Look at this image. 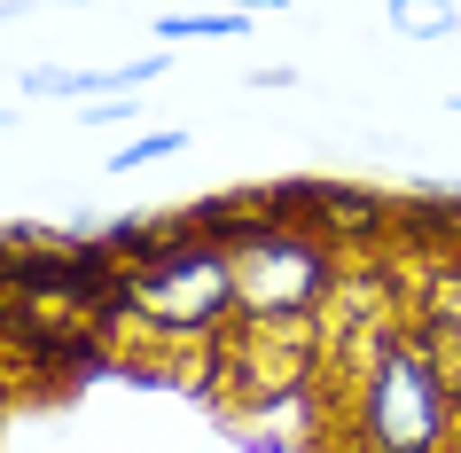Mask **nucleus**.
<instances>
[{
    "label": "nucleus",
    "mask_w": 461,
    "mask_h": 453,
    "mask_svg": "<svg viewBox=\"0 0 461 453\" xmlns=\"http://www.w3.org/2000/svg\"><path fill=\"white\" fill-rule=\"evenodd\" d=\"M8 125H16V118H0V133H8Z\"/></svg>",
    "instance_id": "15"
},
{
    "label": "nucleus",
    "mask_w": 461,
    "mask_h": 453,
    "mask_svg": "<svg viewBox=\"0 0 461 453\" xmlns=\"http://www.w3.org/2000/svg\"><path fill=\"white\" fill-rule=\"evenodd\" d=\"M250 8H165L157 16V48H188V40H243Z\"/></svg>",
    "instance_id": "6"
},
{
    "label": "nucleus",
    "mask_w": 461,
    "mask_h": 453,
    "mask_svg": "<svg viewBox=\"0 0 461 453\" xmlns=\"http://www.w3.org/2000/svg\"><path fill=\"white\" fill-rule=\"evenodd\" d=\"M446 110H454V118H461V95H446Z\"/></svg>",
    "instance_id": "13"
},
{
    "label": "nucleus",
    "mask_w": 461,
    "mask_h": 453,
    "mask_svg": "<svg viewBox=\"0 0 461 453\" xmlns=\"http://www.w3.org/2000/svg\"><path fill=\"white\" fill-rule=\"evenodd\" d=\"M141 118V95H102V102H86V125H133Z\"/></svg>",
    "instance_id": "9"
},
{
    "label": "nucleus",
    "mask_w": 461,
    "mask_h": 453,
    "mask_svg": "<svg viewBox=\"0 0 461 453\" xmlns=\"http://www.w3.org/2000/svg\"><path fill=\"white\" fill-rule=\"evenodd\" d=\"M180 149H188V125H149L141 141L110 149V172H141V165H157V157H180Z\"/></svg>",
    "instance_id": "8"
},
{
    "label": "nucleus",
    "mask_w": 461,
    "mask_h": 453,
    "mask_svg": "<svg viewBox=\"0 0 461 453\" xmlns=\"http://www.w3.org/2000/svg\"><path fill=\"white\" fill-rule=\"evenodd\" d=\"M250 86H267V95H282V86H297L290 63H267V71H250Z\"/></svg>",
    "instance_id": "10"
},
{
    "label": "nucleus",
    "mask_w": 461,
    "mask_h": 453,
    "mask_svg": "<svg viewBox=\"0 0 461 453\" xmlns=\"http://www.w3.org/2000/svg\"><path fill=\"white\" fill-rule=\"evenodd\" d=\"M227 258H235V321L313 329L329 289H337V250L313 227H290V219H267V212H250V227L235 235Z\"/></svg>",
    "instance_id": "3"
},
{
    "label": "nucleus",
    "mask_w": 461,
    "mask_h": 453,
    "mask_svg": "<svg viewBox=\"0 0 461 453\" xmlns=\"http://www.w3.org/2000/svg\"><path fill=\"white\" fill-rule=\"evenodd\" d=\"M235 8H250V16H274V8H290V0H235Z\"/></svg>",
    "instance_id": "11"
},
{
    "label": "nucleus",
    "mask_w": 461,
    "mask_h": 453,
    "mask_svg": "<svg viewBox=\"0 0 461 453\" xmlns=\"http://www.w3.org/2000/svg\"><path fill=\"white\" fill-rule=\"evenodd\" d=\"M352 438L360 453H446L461 438V406L414 329H384L352 359Z\"/></svg>",
    "instance_id": "2"
},
{
    "label": "nucleus",
    "mask_w": 461,
    "mask_h": 453,
    "mask_svg": "<svg viewBox=\"0 0 461 453\" xmlns=\"http://www.w3.org/2000/svg\"><path fill=\"white\" fill-rule=\"evenodd\" d=\"M384 24L399 40H454L461 32V0H384Z\"/></svg>",
    "instance_id": "7"
},
{
    "label": "nucleus",
    "mask_w": 461,
    "mask_h": 453,
    "mask_svg": "<svg viewBox=\"0 0 461 453\" xmlns=\"http://www.w3.org/2000/svg\"><path fill=\"white\" fill-rule=\"evenodd\" d=\"M235 329V258L172 212V235L125 266V344L149 352H212Z\"/></svg>",
    "instance_id": "1"
},
{
    "label": "nucleus",
    "mask_w": 461,
    "mask_h": 453,
    "mask_svg": "<svg viewBox=\"0 0 461 453\" xmlns=\"http://www.w3.org/2000/svg\"><path fill=\"white\" fill-rule=\"evenodd\" d=\"M391 242L422 250L430 266H461V180H414V188L399 195Z\"/></svg>",
    "instance_id": "5"
},
{
    "label": "nucleus",
    "mask_w": 461,
    "mask_h": 453,
    "mask_svg": "<svg viewBox=\"0 0 461 453\" xmlns=\"http://www.w3.org/2000/svg\"><path fill=\"white\" fill-rule=\"evenodd\" d=\"M55 8H86V0H55Z\"/></svg>",
    "instance_id": "14"
},
{
    "label": "nucleus",
    "mask_w": 461,
    "mask_h": 453,
    "mask_svg": "<svg viewBox=\"0 0 461 453\" xmlns=\"http://www.w3.org/2000/svg\"><path fill=\"white\" fill-rule=\"evenodd\" d=\"M32 0H0V24H16V16H24Z\"/></svg>",
    "instance_id": "12"
},
{
    "label": "nucleus",
    "mask_w": 461,
    "mask_h": 453,
    "mask_svg": "<svg viewBox=\"0 0 461 453\" xmlns=\"http://www.w3.org/2000/svg\"><path fill=\"white\" fill-rule=\"evenodd\" d=\"M305 227L329 250H384L399 227V195L352 188V180H305Z\"/></svg>",
    "instance_id": "4"
}]
</instances>
